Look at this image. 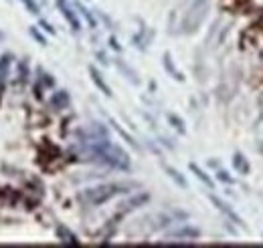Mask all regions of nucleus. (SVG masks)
Returning a JSON list of instances; mask_svg holds the SVG:
<instances>
[{"label":"nucleus","instance_id":"f257e3e1","mask_svg":"<svg viewBox=\"0 0 263 248\" xmlns=\"http://www.w3.org/2000/svg\"><path fill=\"white\" fill-rule=\"evenodd\" d=\"M81 146H83V152L101 166H107V168L120 170V172H130L132 170V161L128 154L122 148H118L116 143H111L107 137L85 139V141H81Z\"/></svg>","mask_w":263,"mask_h":248},{"label":"nucleus","instance_id":"f03ea898","mask_svg":"<svg viewBox=\"0 0 263 248\" xmlns=\"http://www.w3.org/2000/svg\"><path fill=\"white\" fill-rule=\"evenodd\" d=\"M130 188H134V184H126V182H105V184H98V186H89L85 190H81L77 194V200L83 206H91L98 208L101 204H107L109 200L128 194Z\"/></svg>","mask_w":263,"mask_h":248},{"label":"nucleus","instance_id":"7ed1b4c3","mask_svg":"<svg viewBox=\"0 0 263 248\" xmlns=\"http://www.w3.org/2000/svg\"><path fill=\"white\" fill-rule=\"evenodd\" d=\"M209 14V0H193L189 10L184 12L182 20H180V32L182 34H195L200 29V25L204 23Z\"/></svg>","mask_w":263,"mask_h":248},{"label":"nucleus","instance_id":"20e7f679","mask_svg":"<svg viewBox=\"0 0 263 248\" xmlns=\"http://www.w3.org/2000/svg\"><path fill=\"white\" fill-rule=\"evenodd\" d=\"M200 238V230L195 226H180L176 230L166 232L162 242H197Z\"/></svg>","mask_w":263,"mask_h":248},{"label":"nucleus","instance_id":"39448f33","mask_svg":"<svg viewBox=\"0 0 263 248\" xmlns=\"http://www.w3.org/2000/svg\"><path fill=\"white\" fill-rule=\"evenodd\" d=\"M55 4H57V8L61 10V14H63V18L67 20V25L71 27V31L73 32L81 31V20H79L75 8L71 6V2H67V0H55Z\"/></svg>","mask_w":263,"mask_h":248},{"label":"nucleus","instance_id":"423d86ee","mask_svg":"<svg viewBox=\"0 0 263 248\" xmlns=\"http://www.w3.org/2000/svg\"><path fill=\"white\" fill-rule=\"evenodd\" d=\"M148 202H150V194H148V192H140V194L132 196V198H128V200L120 206V216L140 210V208H142V206H146Z\"/></svg>","mask_w":263,"mask_h":248},{"label":"nucleus","instance_id":"0eeeda50","mask_svg":"<svg viewBox=\"0 0 263 248\" xmlns=\"http://www.w3.org/2000/svg\"><path fill=\"white\" fill-rule=\"evenodd\" d=\"M209 200L213 202V206H215V208H217V210H219V212H221L223 216L229 218L233 224H237V226H243V218L239 216V214H237V212H235V210L231 208L227 202H223L221 198H217V196H213V194L209 196Z\"/></svg>","mask_w":263,"mask_h":248},{"label":"nucleus","instance_id":"6e6552de","mask_svg":"<svg viewBox=\"0 0 263 248\" xmlns=\"http://www.w3.org/2000/svg\"><path fill=\"white\" fill-rule=\"evenodd\" d=\"M69 105H71V97H69V93H67L65 89L53 93V97H51V107H53L55 111H63Z\"/></svg>","mask_w":263,"mask_h":248},{"label":"nucleus","instance_id":"1a4fd4ad","mask_svg":"<svg viewBox=\"0 0 263 248\" xmlns=\"http://www.w3.org/2000/svg\"><path fill=\"white\" fill-rule=\"evenodd\" d=\"M89 75H91V81H93V85L98 87L99 91L105 95V97H111V87L105 83V79L101 77V73H99V71L96 69V67H93V65L89 67Z\"/></svg>","mask_w":263,"mask_h":248},{"label":"nucleus","instance_id":"9d476101","mask_svg":"<svg viewBox=\"0 0 263 248\" xmlns=\"http://www.w3.org/2000/svg\"><path fill=\"white\" fill-rule=\"evenodd\" d=\"M233 168H235L241 176H249V174H251V166H249L247 157L241 154V152H235V154H233Z\"/></svg>","mask_w":263,"mask_h":248},{"label":"nucleus","instance_id":"9b49d317","mask_svg":"<svg viewBox=\"0 0 263 248\" xmlns=\"http://www.w3.org/2000/svg\"><path fill=\"white\" fill-rule=\"evenodd\" d=\"M189 170H191V172H193V174H195V176H197L198 180L209 188V190H215V182L211 180V176H209V174H206L198 163H195V161H193V163H189Z\"/></svg>","mask_w":263,"mask_h":248},{"label":"nucleus","instance_id":"f8f14e48","mask_svg":"<svg viewBox=\"0 0 263 248\" xmlns=\"http://www.w3.org/2000/svg\"><path fill=\"white\" fill-rule=\"evenodd\" d=\"M164 172H166V176L176 184L178 188H182V190H186L189 188V182H186V178L176 170V168H172V166H164Z\"/></svg>","mask_w":263,"mask_h":248},{"label":"nucleus","instance_id":"ddd939ff","mask_svg":"<svg viewBox=\"0 0 263 248\" xmlns=\"http://www.w3.org/2000/svg\"><path fill=\"white\" fill-rule=\"evenodd\" d=\"M164 61H162V65H164L166 73L172 77V79H176V81H184V77H182V73L176 69V65H174V61H172V57H170V53H164V57H162Z\"/></svg>","mask_w":263,"mask_h":248},{"label":"nucleus","instance_id":"4468645a","mask_svg":"<svg viewBox=\"0 0 263 248\" xmlns=\"http://www.w3.org/2000/svg\"><path fill=\"white\" fill-rule=\"evenodd\" d=\"M57 236H59V240L61 242H65V244H79V240H77V236H75V232H71L67 226L63 224H59L57 226Z\"/></svg>","mask_w":263,"mask_h":248},{"label":"nucleus","instance_id":"2eb2a0df","mask_svg":"<svg viewBox=\"0 0 263 248\" xmlns=\"http://www.w3.org/2000/svg\"><path fill=\"white\" fill-rule=\"evenodd\" d=\"M118 67H120V71L124 73V75H128V79H130L134 85H138L140 83V79H138V73L132 69V67H128V65H124L122 61H118Z\"/></svg>","mask_w":263,"mask_h":248},{"label":"nucleus","instance_id":"dca6fc26","mask_svg":"<svg viewBox=\"0 0 263 248\" xmlns=\"http://www.w3.org/2000/svg\"><path fill=\"white\" fill-rule=\"evenodd\" d=\"M166 117H168V121L172 123V127H174V129H176L178 133H186V127H184V121H182V119H180V117H178L176 113H168Z\"/></svg>","mask_w":263,"mask_h":248},{"label":"nucleus","instance_id":"f3484780","mask_svg":"<svg viewBox=\"0 0 263 248\" xmlns=\"http://www.w3.org/2000/svg\"><path fill=\"white\" fill-rule=\"evenodd\" d=\"M77 10L81 12V16H85L87 18V23H89V29H98V20H96V16L85 8V6H81V4H77Z\"/></svg>","mask_w":263,"mask_h":248},{"label":"nucleus","instance_id":"a211bd4d","mask_svg":"<svg viewBox=\"0 0 263 248\" xmlns=\"http://www.w3.org/2000/svg\"><path fill=\"white\" fill-rule=\"evenodd\" d=\"M10 59H12V55H2V57H0V75L6 73V69H8V65H10Z\"/></svg>","mask_w":263,"mask_h":248},{"label":"nucleus","instance_id":"6ab92c4d","mask_svg":"<svg viewBox=\"0 0 263 248\" xmlns=\"http://www.w3.org/2000/svg\"><path fill=\"white\" fill-rule=\"evenodd\" d=\"M217 178H219L221 182H225V184H233V182H235L229 176V172H225V170H219V172H217Z\"/></svg>","mask_w":263,"mask_h":248},{"label":"nucleus","instance_id":"aec40b11","mask_svg":"<svg viewBox=\"0 0 263 248\" xmlns=\"http://www.w3.org/2000/svg\"><path fill=\"white\" fill-rule=\"evenodd\" d=\"M21 2H25V6L31 10V14H34V16H39V6L34 4L33 0H21Z\"/></svg>","mask_w":263,"mask_h":248},{"label":"nucleus","instance_id":"412c9836","mask_svg":"<svg viewBox=\"0 0 263 248\" xmlns=\"http://www.w3.org/2000/svg\"><path fill=\"white\" fill-rule=\"evenodd\" d=\"M31 34H33V38L34 40H39V43H41V45H43V47H45V45H47V38H45V36H43V34H41V32H36V29H31Z\"/></svg>","mask_w":263,"mask_h":248},{"label":"nucleus","instance_id":"4be33fe9","mask_svg":"<svg viewBox=\"0 0 263 248\" xmlns=\"http://www.w3.org/2000/svg\"><path fill=\"white\" fill-rule=\"evenodd\" d=\"M41 25H43V27H45V31L49 32V34H55V29H53V27H51V25H49V23H47V20H41Z\"/></svg>","mask_w":263,"mask_h":248},{"label":"nucleus","instance_id":"5701e85b","mask_svg":"<svg viewBox=\"0 0 263 248\" xmlns=\"http://www.w3.org/2000/svg\"><path fill=\"white\" fill-rule=\"evenodd\" d=\"M109 43H111V49H116V51H122V47H120V45H118V40H116V38H114V36H111V38H109Z\"/></svg>","mask_w":263,"mask_h":248},{"label":"nucleus","instance_id":"b1692460","mask_svg":"<svg viewBox=\"0 0 263 248\" xmlns=\"http://www.w3.org/2000/svg\"><path fill=\"white\" fill-rule=\"evenodd\" d=\"M0 38H2V32H0Z\"/></svg>","mask_w":263,"mask_h":248}]
</instances>
